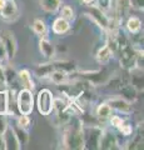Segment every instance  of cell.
<instances>
[{
    "mask_svg": "<svg viewBox=\"0 0 144 150\" xmlns=\"http://www.w3.org/2000/svg\"><path fill=\"white\" fill-rule=\"evenodd\" d=\"M63 145L65 149L80 150L84 148V138H83V120L73 115L68 123L64 125Z\"/></svg>",
    "mask_w": 144,
    "mask_h": 150,
    "instance_id": "obj_1",
    "label": "cell"
},
{
    "mask_svg": "<svg viewBox=\"0 0 144 150\" xmlns=\"http://www.w3.org/2000/svg\"><path fill=\"white\" fill-rule=\"evenodd\" d=\"M103 129L98 125L83 124V138L85 149H99V139Z\"/></svg>",
    "mask_w": 144,
    "mask_h": 150,
    "instance_id": "obj_2",
    "label": "cell"
},
{
    "mask_svg": "<svg viewBox=\"0 0 144 150\" xmlns=\"http://www.w3.org/2000/svg\"><path fill=\"white\" fill-rule=\"evenodd\" d=\"M16 106L20 114L30 115L34 109V96H33V90L23 88L18 93L16 96Z\"/></svg>",
    "mask_w": 144,
    "mask_h": 150,
    "instance_id": "obj_3",
    "label": "cell"
},
{
    "mask_svg": "<svg viewBox=\"0 0 144 150\" xmlns=\"http://www.w3.org/2000/svg\"><path fill=\"white\" fill-rule=\"evenodd\" d=\"M36 108L41 115L48 116L54 111V95L49 89H41L36 98Z\"/></svg>",
    "mask_w": 144,
    "mask_h": 150,
    "instance_id": "obj_4",
    "label": "cell"
},
{
    "mask_svg": "<svg viewBox=\"0 0 144 150\" xmlns=\"http://www.w3.org/2000/svg\"><path fill=\"white\" fill-rule=\"evenodd\" d=\"M87 15L89 16L92 20L100 28V29H103V30H108L109 29L110 18L106 15L105 11L101 10L98 5H89L88 11H87Z\"/></svg>",
    "mask_w": 144,
    "mask_h": 150,
    "instance_id": "obj_5",
    "label": "cell"
},
{
    "mask_svg": "<svg viewBox=\"0 0 144 150\" xmlns=\"http://www.w3.org/2000/svg\"><path fill=\"white\" fill-rule=\"evenodd\" d=\"M0 39H1L6 51V59L13 60L18 51V41L14 36V33L10 30H1L0 31Z\"/></svg>",
    "mask_w": 144,
    "mask_h": 150,
    "instance_id": "obj_6",
    "label": "cell"
},
{
    "mask_svg": "<svg viewBox=\"0 0 144 150\" xmlns=\"http://www.w3.org/2000/svg\"><path fill=\"white\" fill-rule=\"evenodd\" d=\"M82 78L88 81L90 85H104L108 83L109 76L104 70H98V71H87L82 73Z\"/></svg>",
    "mask_w": 144,
    "mask_h": 150,
    "instance_id": "obj_7",
    "label": "cell"
},
{
    "mask_svg": "<svg viewBox=\"0 0 144 150\" xmlns=\"http://www.w3.org/2000/svg\"><path fill=\"white\" fill-rule=\"evenodd\" d=\"M0 16L6 21H14L19 16V8L15 0H6L5 5L0 9Z\"/></svg>",
    "mask_w": 144,
    "mask_h": 150,
    "instance_id": "obj_8",
    "label": "cell"
},
{
    "mask_svg": "<svg viewBox=\"0 0 144 150\" xmlns=\"http://www.w3.org/2000/svg\"><path fill=\"white\" fill-rule=\"evenodd\" d=\"M118 138L111 130L105 129L101 131L100 139H99V149L104 150H110V149H117L118 146Z\"/></svg>",
    "mask_w": 144,
    "mask_h": 150,
    "instance_id": "obj_9",
    "label": "cell"
},
{
    "mask_svg": "<svg viewBox=\"0 0 144 150\" xmlns=\"http://www.w3.org/2000/svg\"><path fill=\"white\" fill-rule=\"evenodd\" d=\"M106 103H108V105L111 108V110H117L119 112H123V114H129V112H132V110H133L132 103L125 100L122 96L110 98Z\"/></svg>",
    "mask_w": 144,
    "mask_h": 150,
    "instance_id": "obj_10",
    "label": "cell"
},
{
    "mask_svg": "<svg viewBox=\"0 0 144 150\" xmlns=\"http://www.w3.org/2000/svg\"><path fill=\"white\" fill-rule=\"evenodd\" d=\"M117 90L120 96L131 103L137 100V98H138V91L132 86V84L128 81H119L117 85Z\"/></svg>",
    "mask_w": 144,
    "mask_h": 150,
    "instance_id": "obj_11",
    "label": "cell"
},
{
    "mask_svg": "<svg viewBox=\"0 0 144 150\" xmlns=\"http://www.w3.org/2000/svg\"><path fill=\"white\" fill-rule=\"evenodd\" d=\"M39 50H40L41 55H43L44 58H46V59H53L55 56V53H57L54 44L49 39H46L45 36L40 38V40H39Z\"/></svg>",
    "mask_w": 144,
    "mask_h": 150,
    "instance_id": "obj_12",
    "label": "cell"
},
{
    "mask_svg": "<svg viewBox=\"0 0 144 150\" xmlns=\"http://www.w3.org/2000/svg\"><path fill=\"white\" fill-rule=\"evenodd\" d=\"M70 21H68L65 20V19H63V18H57L54 20L53 23V25H52V29H53V33L54 34H57V35H65L68 34L69 31H70Z\"/></svg>",
    "mask_w": 144,
    "mask_h": 150,
    "instance_id": "obj_13",
    "label": "cell"
},
{
    "mask_svg": "<svg viewBox=\"0 0 144 150\" xmlns=\"http://www.w3.org/2000/svg\"><path fill=\"white\" fill-rule=\"evenodd\" d=\"M4 137V142H5V149H13V150H19L21 149L19 142L15 137V134L13 133L11 128H8L6 131L3 134Z\"/></svg>",
    "mask_w": 144,
    "mask_h": 150,
    "instance_id": "obj_14",
    "label": "cell"
},
{
    "mask_svg": "<svg viewBox=\"0 0 144 150\" xmlns=\"http://www.w3.org/2000/svg\"><path fill=\"white\" fill-rule=\"evenodd\" d=\"M18 78H19L23 88L29 89V90H33V89L35 88L33 78H31V74L28 69H23V70H20V71H18Z\"/></svg>",
    "mask_w": 144,
    "mask_h": 150,
    "instance_id": "obj_15",
    "label": "cell"
},
{
    "mask_svg": "<svg viewBox=\"0 0 144 150\" xmlns=\"http://www.w3.org/2000/svg\"><path fill=\"white\" fill-rule=\"evenodd\" d=\"M95 58H96V62H98L99 64L105 65V64H108L110 60L114 58V54L111 53V50L108 48V46L104 45V46H101V48L98 50Z\"/></svg>",
    "mask_w": 144,
    "mask_h": 150,
    "instance_id": "obj_16",
    "label": "cell"
},
{
    "mask_svg": "<svg viewBox=\"0 0 144 150\" xmlns=\"http://www.w3.org/2000/svg\"><path fill=\"white\" fill-rule=\"evenodd\" d=\"M39 5L45 13H55L62 6V0H39Z\"/></svg>",
    "mask_w": 144,
    "mask_h": 150,
    "instance_id": "obj_17",
    "label": "cell"
},
{
    "mask_svg": "<svg viewBox=\"0 0 144 150\" xmlns=\"http://www.w3.org/2000/svg\"><path fill=\"white\" fill-rule=\"evenodd\" d=\"M11 130H13V133L15 134L18 142H19V144H20V146H24V145H26L28 143H29V133H28L26 129L21 128V126H19L16 124V125L13 126Z\"/></svg>",
    "mask_w": 144,
    "mask_h": 150,
    "instance_id": "obj_18",
    "label": "cell"
},
{
    "mask_svg": "<svg viewBox=\"0 0 144 150\" xmlns=\"http://www.w3.org/2000/svg\"><path fill=\"white\" fill-rule=\"evenodd\" d=\"M53 65L55 69L63 70L68 74H72L77 70V65L74 62H70V60H58V62H53Z\"/></svg>",
    "mask_w": 144,
    "mask_h": 150,
    "instance_id": "obj_19",
    "label": "cell"
},
{
    "mask_svg": "<svg viewBox=\"0 0 144 150\" xmlns=\"http://www.w3.org/2000/svg\"><path fill=\"white\" fill-rule=\"evenodd\" d=\"M68 75L69 74L65 73V71H63V70L54 69L49 75V79L55 84V85H60V84H64V83H67L69 80Z\"/></svg>",
    "mask_w": 144,
    "mask_h": 150,
    "instance_id": "obj_20",
    "label": "cell"
},
{
    "mask_svg": "<svg viewBox=\"0 0 144 150\" xmlns=\"http://www.w3.org/2000/svg\"><path fill=\"white\" fill-rule=\"evenodd\" d=\"M55 68L53 63H45V64H39L36 65L35 68V75L40 79H44V78H49L50 73L53 71Z\"/></svg>",
    "mask_w": 144,
    "mask_h": 150,
    "instance_id": "obj_21",
    "label": "cell"
},
{
    "mask_svg": "<svg viewBox=\"0 0 144 150\" xmlns=\"http://www.w3.org/2000/svg\"><path fill=\"white\" fill-rule=\"evenodd\" d=\"M127 30L131 34H135V33H140L142 30V20L137 16H129L127 23H125Z\"/></svg>",
    "mask_w": 144,
    "mask_h": 150,
    "instance_id": "obj_22",
    "label": "cell"
},
{
    "mask_svg": "<svg viewBox=\"0 0 144 150\" xmlns=\"http://www.w3.org/2000/svg\"><path fill=\"white\" fill-rule=\"evenodd\" d=\"M96 118L99 120H106L111 116V108L108 105V103H101L96 108Z\"/></svg>",
    "mask_w": 144,
    "mask_h": 150,
    "instance_id": "obj_23",
    "label": "cell"
},
{
    "mask_svg": "<svg viewBox=\"0 0 144 150\" xmlns=\"http://www.w3.org/2000/svg\"><path fill=\"white\" fill-rule=\"evenodd\" d=\"M9 99H10V91H0V112L1 114H9Z\"/></svg>",
    "mask_w": 144,
    "mask_h": 150,
    "instance_id": "obj_24",
    "label": "cell"
},
{
    "mask_svg": "<svg viewBox=\"0 0 144 150\" xmlns=\"http://www.w3.org/2000/svg\"><path fill=\"white\" fill-rule=\"evenodd\" d=\"M31 28H33V31L39 36H45L46 31H48V28H46L45 21L41 20V19H35V20L33 21Z\"/></svg>",
    "mask_w": 144,
    "mask_h": 150,
    "instance_id": "obj_25",
    "label": "cell"
},
{
    "mask_svg": "<svg viewBox=\"0 0 144 150\" xmlns=\"http://www.w3.org/2000/svg\"><path fill=\"white\" fill-rule=\"evenodd\" d=\"M138 71L139 73H137V74L132 73L131 84L138 93H143V74H140V70H138Z\"/></svg>",
    "mask_w": 144,
    "mask_h": 150,
    "instance_id": "obj_26",
    "label": "cell"
},
{
    "mask_svg": "<svg viewBox=\"0 0 144 150\" xmlns=\"http://www.w3.org/2000/svg\"><path fill=\"white\" fill-rule=\"evenodd\" d=\"M18 79V73L15 71V69L11 67H8L5 69V86L14 85Z\"/></svg>",
    "mask_w": 144,
    "mask_h": 150,
    "instance_id": "obj_27",
    "label": "cell"
},
{
    "mask_svg": "<svg viewBox=\"0 0 144 150\" xmlns=\"http://www.w3.org/2000/svg\"><path fill=\"white\" fill-rule=\"evenodd\" d=\"M60 18L65 19V20H68V21H73L74 18H75V15H74L73 8L69 6V5L62 6V9H60Z\"/></svg>",
    "mask_w": 144,
    "mask_h": 150,
    "instance_id": "obj_28",
    "label": "cell"
},
{
    "mask_svg": "<svg viewBox=\"0 0 144 150\" xmlns=\"http://www.w3.org/2000/svg\"><path fill=\"white\" fill-rule=\"evenodd\" d=\"M128 149H143V133H139L133 138V140L129 143Z\"/></svg>",
    "mask_w": 144,
    "mask_h": 150,
    "instance_id": "obj_29",
    "label": "cell"
},
{
    "mask_svg": "<svg viewBox=\"0 0 144 150\" xmlns=\"http://www.w3.org/2000/svg\"><path fill=\"white\" fill-rule=\"evenodd\" d=\"M30 118H29V115H25V114H20V116L18 118V125L21 126V128H24V129H28L29 128V125H30Z\"/></svg>",
    "mask_w": 144,
    "mask_h": 150,
    "instance_id": "obj_30",
    "label": "cell"
},
{
    "mask_svg": "<svg viewBox=\"0 0 144 150\" xmlns=\"http://www.w3.org/2000/svg\"><path fill=\"white\" fill-rule=\"evenodd\" d=\"M8 128H9V124H8L6 114H1V112H0V134L5 133Z\"/></svg>",
    "mask_w": 144,
    "mask_h": 150,
    "instance_id": "obj_31",
    "label": "cell"
},
{
    "mask_svg": "<svg viewBox=\"0 0 144 150\" xmlns=\"http://www.w3.org/2000/svg\"><path fill=\"white\" fill-rule=\"evenodd\" d=\"M110 124L114 126V128H117V129H119L120 126H122L123 124H124V120L120 118V116H118V115H114V116H110Z\"/></svg>",
    "mask_w": 144,
    "mask_h": 150,
    "instance_id": "obj_32",
    "label": "cell"
},
{
    "mask_svg": "<svg viewBox=\"0 0 144 150\" xmlns=\"http://www.w3.org/2000/svg\"><path fill=\"white\" fill-rule=\"evenodd\" d=\"M120 133H122L123 135H125V137H131L132 133H133V129H132V125H128V124H123L122 126L119 128Z\"/></svg>",
    "mask_w": 144,
    "mask_h": 150,
    "instance_id": "obj_33",
    "label": "cell"
},
{
    "mask_svg": "<svg viewBox=\"0 0 144 150\" xmlns=\"http://www.w3.org/2000/svg\"><path fill=\"white\" fill-rule=\"evenodd\" d=\"M113 3V0H98V6L101 9V10H109L110 5Z\"/></svg>",
    "mask_w": 144,
    "mask_h": 150,
    "instance_id": "obj_34",
    "label": "cell"
},
{
    "mask_svg": "<svg viewBox=\"0 0 144 150\" xmlns=\"http://www.w3.org/2000/svg\"><path fill=\"white\" fill-rule=\"evenodd\" d=\"M131 3V6L134 9H138V10H143V4L144 0H129Z\"/></svg>",
    "mask_w": 144,
    "mask_h": 150,
    "instance_id": "obj_35",
    "label": "cell"
},
{
    "mask_svg": "<svg viewBox=\"0 0 144 150\" xmlns=\"http://www.w3.org/2000/svg\"><path fill=\"white\" fill-rule=\"evenodd\" d=\"M5 59H6V51H5V48H4L1 39H0V62H4Z\"/></svg>",
    "mask_w": 144,
    "mask_h": 150,
    "instance_id": "obj_36",
    "label": "cell"
},
{
    "mask_svg": "<svg viewBox=\"0 0 144 150\" xmlns=\"http://www.w3.org/2000/svg\"><path fill=\"white\" fill-rule=\"evenodd\" d=\"M0 83L5 85V69L1 67V64H0Z\"/></svg>",
    "mask_w": 144,
    "mask_h": 150,
    "instance_id": "obj_37",
    "label": "cell"
},
{
    "mask_svg": "<svg viewBox=\"0 0 144 150\" xmlns=\"http://www.w3.org/2000/svg\"><path fill=\"white\" fill-rule=\"evenodd\" d=\"M0 150H5V142H4L3 134H0Z\"/></svg>",
    "mask_w": 144,
    "mask_h": 150,
    "instance_id": "obj_38",
    "label": "cell"
},
{
    "mask_svg": "<svg viewBox=\"0 0 144 150\" xmlns=\"http://www.w3.org/2000/svg\"><path fill=\"white\" fill-rule=\"evenodd\" d=\"M80 1L84 4V5H87V6H89V5H93V4L95 3V0H80Z\"/></svg>",
    "mask_w": 144,
    "mask_h": 150,
    "instance_id": "obj_39",
    "label": "cell"
},
{
    "mask_svg": "<svg viewBox=\"0 0 144 150\" xmlns=\"http://www.w3.org/2000/svg\"><path fill=\"white\" fill-rule=\"evenodd\" d=\"M5 1L6 0H0V9H3V6L5 5Z\"/></svg>",
    "mask_w": 144,
    "mask_h": 150,
    "instance_id": "obj_40",
    "label": "cell"
}]
</instances>
